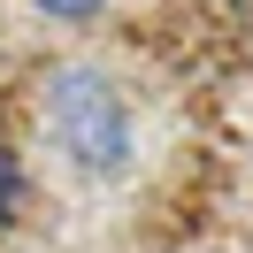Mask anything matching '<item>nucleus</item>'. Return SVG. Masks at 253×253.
Segmentation results:
<instances>
[{
	"label": "nucleus",
	"mask_w": 253,
	"mask_h": 253,
	"mask_svg": "<svg viewBox=\"0 0 253 253\" xmlns=\"http://www.w3.org/2000/svg\"><path fill=\"white\" fill-rule=\"evenodd\" d=\"M31 8H39V16H54V23H92L108 0H31Z\"/></svg>",
	"instance_id": "obj_2"
},
{
	"label": "nucleus",
	"mask_w": 253,
	"mask_h": 253,
	"mask_svg": "<svg viewBox=\"0 0 253 253\" xmlns=\"http://www.w3.org/2000/svg\"><path fill=\"white\" fill-rule=\"evenodd\" d=\"M39 115H46V138L69 154V169H84V176H123L130 154H138L130 100L115 92L108 69H92V62H62L54 69Z\"/></svg>",
	"instance_id": "obj_1"
},
{
	"label": "nucleus",
	"mask_w": 253,
	"mask_h": 253,
	"mask_svg": "<svg viewBox=\"0 0 253 253\" xmlns=\"http://www.w3.org/2000/svg\"><path fill=\"white\" fill-rule=\"evenodd\" d=\"M16 200H23V176H16V154L0 146V222L16 215Z\"/></svg>",
	"instance_id": "obj_3"
}]
</instances>
